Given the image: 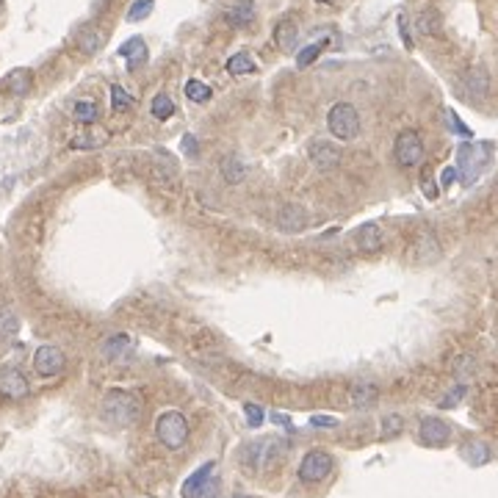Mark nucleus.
Here are the masks:
<instances>
[{
	"instance_id": "obj_31",
	"label": "nucleus",
	"mask_w": 498,
	"mask_h": 498,
	"mask_svg": "<svg viewBox=\"0 0 498 498\" xmlns=\"http://www.w3.org/2000/svg\"><path fill=\"white\" fill-rule=\"evenodd\" d=\"M321 50H324V45L321 42H316V45H307V47H302L299 53H296V67L299 70H305V67H310L318 56H321Z\"/></svg>"
},
{
	"instance_id": "obj_18",
	"label": "nucleus",
	"mask_w": 498,
	"mask_h": 498,
	"mask_svg": "<svg viewBox=\"0 0 498 498\" xmlns=\"http://www.w3.org/2000/svg\"><path fill=\"white\" fill-rule=\"evenodd\" d=\"M488 89H490V78H488V70H482V67H474V70L465 72V91H468V97H474V100H482V97L488 94Z\"/></svg>"
},
{
	"instance_id": "obj_37",
	"label": "nucleus",
	"mask_w": 498,
	"mask_h": 498,
	"mask_svg": "<svg viewBox=\"0 0 498 498\" xmlns=\"http://www.w3.org/2000/svg\"><path fill=\"white\" fill-rule=\"evenodd\" d=\"M310 424L318 429H332V427H338V418H332V416H313Z\"/></svg>"
},
{
	"instance_id": "obj_25",
	"label": "nucleus",
	"mask_w": 498,
	"mask_h": 498,
	"mask_svg": "<svg viewBox=\"0 0 498 498\" xmlns=\"http://www.w3.org/2000/svg\"><path fill=\"white\" fill-rule=\"evenodd\" d=\"M149 111H152V117H155V119H169V117L175 114V103H172V97H169V94H155V97H152Z\"/></svg>"
},
{
	"instance_id": "obj_10",
	"label": "nucleus",
	"mask_w": 498,
	"mask_h": 498,
	"mask_svg": "<svg viewBox=\"0 0 498 498\" xmlns=\"http://www.w3.org/2000/svg\"><path fill=\"white\" fill-rule=\"evenodd\" d=\"M418 437H421V443L429 446V448H440V446H446L448 443V437H451V427L446 424V421H440V418H424L421 421V427H418Z\"/></svg>"
},
{
	"instance_id": "obj_19",
	"label": "nucleus",
	"mask_w": 498,
	"mask_h": 498,
	"mask_svg": "<svg viewBox=\"0 0 498 498\" xmlns=\"http://www.w3.org/2000/svg\"><path fill=\"white\" fill-rule=\"evenodd\" d=\"M119 56L128 59V70L136 72L144 61H147V45H144V39H139V36L128 39V42L119 47Z\"/></svg>"
},
{
	"instance_id": "obj_5",
	"label": "nucleus",
	"mask_w": 498,
	"mask_h": 498,
	"mask_svg": "<svg viewBox=\"0 0 498 498\" xmlns=\"http://www.w3.org/2000/svg\"><path fill=\"white\" fill-rule=\"evenodd\" d=\"M330 474H332V457H330L327 451H321V448L307 451V454L302 457V462H299V479H302L305 485H318V482H324Z\"/></svg>"
},
{
	"instance_id": "obj_39",
	"label": "nucleus",
	"mask_w": 498,
	"mask_h": 498,
	"mask_svg": "<svg viewBox=\"0 0 498 498\" xmlns=\"http://www.w3.org/2000/svg\"><path fill=\"white\" fill-rule=\"evenodd\" d=\"M454 180H457V169H454V166L443 169V175H440V186H446V189H448V186H451Z\"/></svg>"
},
{
	"instance_id": "obj_13",
	"label": "nucleus",
	"mask_w": 498,
	"mask_h": 498,
	"mask_svg": "<svg viewBox=\"0 0 498 498\" xmlns=\"http://www.w3.org/2000/svg\"><path fill=\"white\" fill-rule=\"evenodd\" d=\"M376 399H379V388H376L374 382H355V385L349 388V402H352V407H357V410L374 407Z\"/></svg>"
},
{
	"instance_id": "obj_34",
	"label": "nucleus",
	"mask_w": 498,
	"mask_h": 498,
	"mask_svg": "<svg viewBox=\"0 0 498 498\" xmlns=\"http://www.w3.org/2000/svg\"><path fill=\"white\" fill-rule=\"evenodd\" d=\"M131 344V338L128 335H111V341L103 346V352H105V357H117L125 346Z\"/></svg>"
},
{
	"instance_id": "obj_38",
	"label": "nucleus",
	"mask_w": 498,
	"mask_h": 498,
	"mask_svg": "<svg viewBox=\"0 0 498 498\" xmlns=\"http://www.w3.org/2000/svg\"><path fill=\"white\" fill-rule=\"evenodd\" d=\"M446 119L451 122V128H454L457 133H462V136H471V131H468V128H465V125L457 119V114H454V111H446Z\"/></svg>"
},
{
	"instance_id": "obj_16",
	"label": "nucleus",
	"mask_w": 498,
	"mask_h": 498,
	"mask_svg": "<svg viewBox=\"0 0 498 498\" xmlns=\"http://www.w3.org/2000/svg\"><path fill=\"white\" fill-rule=\"evenodd\" d=\"M3 89L8 94H14V97H25L31 91V70H25V67L11 70L3 78Z\"/></svg>"
},
{
	"instance_id": "obj_45",
	"label": "nucleus",
	"mask_w": 498,
	"mask_h": 498,
	"mask_svg": "<svg viewBox=\"0 0 498 498\" xmlns=\"http://www.w3.org/2000/svg\"><path fill=\"white\" fill-rule=\"evenodd\" d=\"M318 3H332V0H318Z\"/></svg>"
},
{
	"instance_id": "obj_44",
	"label": "nucleus",
	"mask_w": 498,
	"mask_h": 498,
	"mask_svg": "<svg viewBox=\"0 0 498 498\" xmlns=\"http://www.w3.org/2000/svg\"><path fill=\"white\" fill-rule=\"evenodd\" d=\"M233 498H249V496H241V493H235V496H233Z\"/></svg>"
},
{
	"instance_id": "obj_35",
	"label": "nucleus",
	"mask_w": 498,
	"mask_h": 498,
	"mask_svg": "<svg viewBox=\"0 0 498 498\" xmlns=\"http://www.w3.org/2000/svg\"><path fill=\"white\" fill-rule=\"evenodd\" d=\"M244 416H247V424L252 429H258L263 424V410L258 404H244Z\"/></svg>"
},
{
	"instance_id": "obj_26",
	"label": "nucleus",
	"mask_w": 498,
	"mask_h": 498,
	"mask_svg": "<svg viewBox=\"0 0 498 498\" xmlns=\"http://www.w3.org/2000/svg\"><path fill=\"white\" fill-rule=\"evenodd\" d=\"M402 429H404V418H402V416H396V413H390V416H385V418H382L379 437H382V440H393V437H399V434H402Z\"/></svg>"
},
{
	"instance_id": "obj_36",
	"label": "nucleus",
	"mask_w": 498,
	"mask_h": 498,
	"mask_svg": "<svg viewBox=\"0 0 498 498\" xmlns=\"http://www.w3.org/2000/svg\"><path fill=\"white\" fill-rule=\"evenodd\" d=\"M462 396H465V388H462V385H457V388H454V390H451V393H448V396L440 402V407H454V404H457Z\"/></svg>"
},
{
	"instance_id": "obj_8",
	"label": "nucleus",
	"mask_w": 498,
	"mask_h": 498,
	"mask_svg": "<svg viewBox=\"0 0 498 498\" xmlns=\"http://www.w3.org/2000/svg\"><path fill=\"white\" fill-rule=\"evenodd\" d=\"M307 152H310V161H313V166H316L318 172H332V169L341 166V149H338L335 144L313 142Z\"/></svg>"
},
{
	"instance_id": "obj_17",
	"label": "nucleus",
	"mask_w": 498,
	"mask_h": 498,
	"mask_svg": "<svg viewBox=\"0 0 498 498\" xmlns=\"http://www.w3.org/2000/svg\"><path fill=\"white\" fill-rule=\"evenodd\" d=\"M224 17H227L230 25L244 28V25H249V22L255 20V6H252L249 0H235V3H230V6L224 8Z\"/></svg>"
},
{
	"instance_id": "obj_9",
	"label": "nucleus",
	"mask_w": 498,
	"mask_h": 498,
	"mask_svg": "<svg viewBox=\"0 0 498 498\" xmlns=\"http://www.w3.org/2000/svg\"><path fill=\"white\" fill-rule=\"evenodd\" d=\"M0 396L17 402L28 396V379L20 368H3L0 371Z\"/></svg>"
},
{
	"instance_id": "obj_33",
	"label": "nucleus",
	"mask_w": 498,
	"mask_h": 498,
	"mask_svg": "<svg viewBox=\"0 0 498 498\" xmlns=\"http://www.w3.org/2000/svg\"><path fill=\"white\" fill-rule=\"evenodd\" d=\"M155 3L152 0H136L131 8H128V22H139V20H147L152 14Z\"/></svg>"
},
{
	"instance_id": "obj_24",
	"label": "nucleus",
	"mask_w": 498,
	"mask_h": 498,
	"mask_svg": "<svg viewBox=\"0 0 498 498\" xmlns=\"http://www.w3.org/2000/svg\"><path fill=\"white\" fill-rule=\"evenodd\" d=\"M227 72L230 75H249L255 72V61L249 53H235L233 59H227Z\"/></svg>"
},
{
	"instance_id": "obj_22",
	"label": "nucleus",
	"mask_w": 498,
	"mask_h": 498,
	"mask_svg": "<svg viewBox=\"0 0 498 498\" xmlns=\"http://www.w3.org/2000/svg\"><path fill=\"white\" fill-rule=\"evenodd\" d=\"M462 457L471 462V465H485L488 460H490V448L482 443V440H471V443H465L462 446Z\"/></svg>"
},
{
	"instance_id": "obj_2",
	"label": "nucleus",
	"mask_w": 498,
	"mask_h": 498,
	"mask_svg": "<svg viewBox=\"0 0 498 498\" xmlns=\"http://www.w3.org/2000/svg\"><path fill=\"white\" fill-rule=\"evenodd\" d=\"M493 155V144L488 142H465L457 149V175L462 177V183H474L482 169L488 166Z\"/></svg>"
},
{
	"instance_id": "obj_11",
	"label": "nucleus",
	"mask_w": 498,
	"mask_h": 498,
	"mask_svg": "<svg viewBox=\"0 0 498 498\" xmlns=\"http://www.w3.org/2000/svg\"><path fill=\"white\" fill-rule=\"evenodd\" d=\"M216 471V462H205V465H200L186 482H183V488H180V498H200L205 493V488L211 485V476H214Z\"/></svg>"
},
{
	"instance_id": "obj_7",
	"label": "nucleus",
	"mask_w": 498,
	"mask_h": 498,
	"mask_svg": "<svg viewBox=\"0 0 498 498\" xmlns=\"http://www.w3.org/2000/svg\"><path fill=\"white\" fill-rule=\"evenodd\" d=\"M64 362H67V357H64V352H61L59 346L45 344V346H39L36 355H34V371H36L39 376H59V374L64 371Z\"/></svg>"
},
{
	"instance_id": "obj_42",
	"label": "nucleus",
	"mask_w": 498,
	"mask_h": 498,
	"mask_svg": "<svg viewBox=\"0 0 498 498\" xmlns=\"http://www.w3.org/2000/svg\"><path fill=\"white\" fill-rule=\"evenodd\" d=\"M399 31H402V39H404V45H407V47H413V39L407 36V22H404V17L399 20Z\"/></svg>"
},
{
	"instance_id": "obj_23",
	"label": "nucleus",
	"mask_w": 498,
	"mask_h": 498,
	"mask_svg": "<svg viewBox=\"0 0 498 498\" xmlns=\"http://www.w3.org/2000/svg\"><path fill=\"white\" fill-rule=\"evenodd\" d=\"M440 14L437 11H421L418 14V20H416V28H418V34H424V36H437L440 34Z\"/></svg>"
},
{
	"instance_id": "obj_40",
	"label": "nucleus",
	"mask_w": 498,
	"mask_h": 498,
	"mask_svg": "<svg viewBox=\"0 0 498 498\" xmlns=\"http://www.w3.org/2000/svg\"><path fill=\"white\" fill-rule=\"evenodd\" d=\"M183 152H186L189 158L197 155V139H194V136H183Z\"/></svg>"
},
{
	"instance_id": "obj_30",
	"label": "nucleus",
	"mask_w": 498,
	"mask_h": 498,
	"mask_svg": "<svg viewBox=\"0 0 498 498\" xmlns=\"http://www.w3.org/2000/svg\"><path fill=\"white\" fill-rule=\"evenodd\" d=\"M108 142V133L105 131H97V133H83V136H75L72 147L75 149H91V147H103Z\"/></svg>"
},
{
	"instance_id": "obj_41",
	"label": "nucleus",
	"mask_w": 498,
	"mask_h": 498,
	"mask_svg": "<svg viewBox=\"0 0 498 498\" xmlns=\"http://www.w3.org/2000/svg\"><path fill=\"white\" fill-rule=\"evenodd\" d=\"M272 421H274V424H280V427H283V429H288V432L293 429V424H291V418H288V416H283V413H272Z\"/></svg>"
},
{
	"instance_id": "obj_21",
	"label": "nucleus",
	"mask_w": 498,
	"mask_h": 498,
	"mask_svg": "<svg viewBox=\"0 0 498 498\" xmlns=\"http://www.w3.org/2000/svg\"><path fill=\"white\" fill-rule=\"evenodd\" d=\"M17 330H20V316H17V310L8 307V305H3V307H0V341L14 338Z\"/></svg>"
},
{
	"instance_id": "obj_15",
	"label": "nucleus",
	"mask_w": 498,
	"mask_h": 498,
	"mask_svg": "<svg viewBox=\"0 0 498 498\" xmlns=\"http://www.w3.org/2000/svg\"><path fill=\"white\" fill-rule=\"evenodd\" d=\"M355 244H357V249H362V252H368V255L379 252V249H382V233H379V227H376L374 221L362 224L355 233Z\"/></svg>"
},
{
	"instance_id": "obj_6",
	"label": "nucleus",
	"mask_w": 498,
	"mask_h": 498,
	"mask_svg": "<svg viewBox=\"0 0 498 498\" xmlns=\"http://www.w3.org/2000/svg\"><path fill=\"white\" fill-rule=\"evenodd\" d=\"M393 155H396L399 166H404V169L418 166L424 161V142H421V136L416 131H410V128L402 131L396 136V144H393Z\"/></svg>"
},
{
	"instance_id": "obj_3",
	"label": "nucleus",
	"mask_w": 498,
	"mask_h": 498,
	"mask_svg": "<svg viewBox=\"0 0 498 498\" xmlns=\"http://www.w3.org/2000/svg\"><path fill=\"white\" fill-rule=\"evenodd\" d=\"M155 437H158L166 448H172V451L183 448V443L189 440V421H186V416L177 413V410L161 413L158 421H155Z\"/></svg>"
},
{
	"instance_id": "obj_4",
	"label": "nucleus",
	"mask_w": 498,
	"mask_h": 498,
	"mask_svg": "<svg viewBox=\"0 0 498 498\" xmlns=\"http://www.w3.org/2000/svg\"><path fill=\"white\" fill-rule=\"evenodd\" d=\"M327 128L335 139L341 142H352L357 133H360V114L352 103H338L330 108L327 114Z\"/></svg>"
},
{
	"instance_id": "obj_43",
	"label": "nucleus",
	"mask_w": 498,
	"mask_h": 498,
	"mask_svg": "<svg viewBox=\"0 0 498 498\" xmlns=\"http://www.w3.org/2000/svg\"><path fill=\"white\" fill-rule=\"evenodd\" d=\"M424 194H427L429 200H434V197H437V191L432 189V180H429V175H427V172H424Z\"/></svg>"
},
{
	"instance_id": "obj_46",
	"label": "nucleus",
	"mask_w": 498,
	"mask_h": 498,
	"mask_svg": "<svg viewBox=\"0 0 498 498\" xmlns=\"http://www.w3.org/2000/svg\"><path fill=\"white\" fill-rule=\"evenodd\" d=\"M0 14H3V0H0Z\"/></svg>"
},
{
	"instance_id": "obj_32",
	"label": "nucleus",
	"mask_w": 498,
	"mask_h": 498,
	"mask_svg": "<svg viewBox=\"0 0 498 498\" xmlns=\"http://www.w3.org/2000/svg\"><path fill=\"white\" fill-rule=\"evenodd\" d=\"M111 105H114V111H128V108L133 105V97H131L119 83H114V86H111Z\"/></svg>"
},
{
	"instance_id": "obj_28",
	"label": "nucleus",
	"mask_w": 498,
	"mask_h": 498,
	"mask_svg": "<svg viewBox=\"0 0 498 498\" xmlns=\"http://www.w3.org/2000/svg\"><path fill=\"white\" fill-rule=\"evenodd\" d=\"M186 97H189L191 103H208V100H211V86H205L203 80L191 78V80L186 83Z\"/></svg>"
},
{
	"instance_id": "obj_1",
	"label": "nucleus",
	"mask_w": 498,
	"mask_h": 498,
	"mask_svg": "<svg viewBox=\"0 0 498 498\" xmlns=\"http://www.w3.org/2000/svg\"><path fill=\"white\" fill-rule=\"evenodd\" d=\"M139 413H142V404L128 390H108L103 399V418L111 427H131L136 424Z\"/></svg>"
},
{
	"instance_id": "obj_14",
	"label": "nucleus",
	"mask_w": 498,
	"mask_h": 498,
	"mask_svg": "<svg viewBox=\"0 0 498 498\" xmlns=\"http://www.w3.org/2000/svg\"><path fill=\"white\" fill-rule=\"evenodd\" d=\"M274 45L280 50H285V53L296 50V45H299V28H296V22L291 17H285V20L277 22V28H274Z\"/></svg>"
},
{
	"instance_id": "obj_29",
	"label": "nucleus",
	"mask_w": 498,
	"mask_h": 498,
	"mask_svg": "<svg viewBox=\"0 0 498 498\" xmlns=\"http://www.w3.org/2000/svg\"><path fill=\"white\" fill-rule=\"evenodd\" d=\"M75 119L83 122V125L97 122V105H94L91 100H78V103H75Z\"/></svg>"
},
{
	"instance_id": "obj_20",
	"label": "nucleus",
	"mask_w": 498,
	"mask_h": 498,
	"mask_svg": "<svg viewBox=\"0 0 498 498\" xmlns=\"http://www.w3.org/2000/svg\"><path fill=\"white\" fill-rule=\"evenodd\" d=\"M221 175H224V180L230 186H238L247 177V166L235 155H227V158H221Z\"/></svg>"
},
{
	"instance_id": "obj_12",
	"label": "nucleus",
	"mask_w": 498,
	"mask_h": 498,
	"mask_svg": "<svg viewBox=\"0 0 498 498\" xmlns=\"http://www.w3.org/2000/svg\"><path fill=\"white\" fill-rule=\"evenodd\" d=\"M277 227H280L283 233H299V230H305V227H307V214H305V208L296 205V203L283 205L280 214H277Z\"/></svg>"
},
{
	"instance_id": "obj_27",
	"label": "nucleus",
	"mask_w": 498,
	"mask_h": 498,
	"mask_svg": "<svg viewBox=\"0 0 498 498\" xmlns=\"http://www.w3.org/2000/svg\"><path fill=\"white\" fill-rule=\"evenodd\" d=\"M78 45H80L83 53H97L100 45H103V36H100V31H94V28H83L80 36H78Z\"/></svg>"
}]
</instances>
